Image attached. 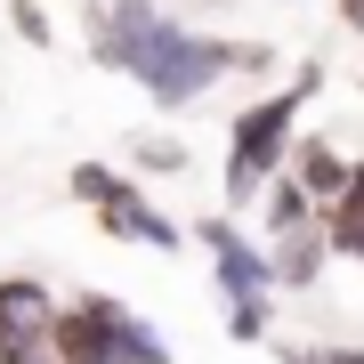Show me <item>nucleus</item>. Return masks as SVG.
<instances>
[{
  "label": "nucleus",
  "instance_id": "nucleus-2",
  "mask_svg": "<svg viewBox=\"0 0 364 364\" xmlns=\"http://www.w3.org/2000/svg\"><path fill=\"white\" fill-rule=\"evenodd\" d=\"M49 356L57 364H170V340L154 332V316L130 308V299L81 291V299H65V316H57Z\"/></svg>",
  "mask_w": 364,
  "mask_h": 364
},
{
  "label": "nucleus",
  "instance_id": "nucleus-15",
  "mask_svg": "<svg viewBox=\"0 0 364 364\" xmlns=\"http://www.w3.org/2000/svg\"><path fill=\"white\" fill-rule=\"evenodd\" d=\"M324 227H332L340 259H364V210H324Z\"/></svg>",
  "mask_w": 364,
  "mask_h": 364
},
{
  "label": "nucleus",
  "instance_id": "nucleus-4",
  "mask_svg": "<svg viewBox=\"0 0 364 364\" xmlns=\"http://www.w3.org/2000/svg\"><path fill=\"white\" fill-rule=\"evenodd\" d=\"M195 243L210 251V284H219L227 299H275V259L259 235L235 227V210H210V219H195Z\"/></svg>",
  "mask_w": 364,
  "mask_h": 364
},
{
  "label": "nucleus",
  "instance_id": "nucleus-17",
  "mask_svg": "<svg viewBox=\"0 0 364 364\" xmlns=\"http://www.w3.org/2000/svg\"><path fill=\"white\" fill-rule=\"evenodd\" d=\"M324 364H364V340H340V348H324Z\"/></svg>",
  "mask_w": 364,
  "mask_h": 364
},
{
  "label": "nucleus",
  "instance_id": "nucleus-9",
  "mask_svg": "<svg viewBox=\"0 0 364 364\" xmlns=\"http://www.w3.org/2000/svg\"><path fill=\"white\" fill-rule=\"evenodd\" d=\"M267 259H275V291H316L340 251H332V227H299V235H275Z\"/></svg>",
  "mask_w": 364,
  "mask_h": 364
},
{
  "label": "nucleus",
  "instance_id": "nucleus-6",
  "mask_svg": "<svg viewBox=\"0 0 364 364\" xmlns=\"http://www.w3.org/2000/svg\"><path fill=\"white\" fill-rule=\"evenodd\" d=\"M65 316V299H49L41 275H0V364L49 356V332Z\"/></svg>",
  "mask_w": 364,
  "mask_h": 364
},
{
  "label": "nucleus",
  "instance_id": "nucleus-18",
  "mask_svg": "<svg viewBox=\"0 0 364 364\" xmlns=\"http://www.w3.org/2000/svg\"><path fill=\"white\" fill-rule=\"evenodd\" d=\"M332 9H340V25H348V33H364V0H332Z\"/></svg>",
  "mask_w": 364,
  "mask_h": 364
},
{
  "label": "nucleus",
  "instance_id": "nucleus-10",
  "mask_svg": "<svg viewBox=\"0 0 364 364\" xmlns=\"http://www.w3.org/2000/svg\"><path fill=\"white\" fill-rule=\"evenodd\" d=\"M259 227H267V243H275V235H299V227H324V203H316L308 186L284 170V178L259 195Z\"/></svg>",
  "mask_w": 364,
  "mask_h": 364
},
{
  "label": "nucleus",
  "instance_id": "nucleus-8",
  "mask_svg": "<svg viewBox=\"0 0 364 364\" xmlns=\"http://www.w3.org/2000/svg\"><path fill=\"white\" fill-rule=\"evenodd\" d=\"M291 178H299L316 203L332 210V203H348V186H356V162L340 154V146H332L324 130H299V146H291Z\"/></svg>",
  "mask_w": 364,
  "mask_h": 364
},
{
  "label": "nucleus",
  "instance_id": "nucleus-3",
  "mask_svg": "<svg viewBox=\"0 0 364 364\" xmlns=\"http://www.w3.org/2000/svg\"><path fill=\"white\" fill-rule=\"evenodd\" d=\"M227 73H235V41L170 16L154 33V49H146V65H138V90L154 97V114H186V105H203Z\"/></svg>",
  "mask_w": 364,
  "mask_h": 364
},
{
  "label": "nucleus",
  "instance_id": "nucleus-20",
  "mask_svg": "<svg viewBox=\"0 0 364 364\" xmlns=\"http://www.w3.org/2000/svg\"><path fill=\"white\" fill-rule=\"evenodd\" d=\"M33 364H57V356H33Z\"/></svg>",
  "mask_w": 364,
  "mask_h": 364
},
{
  "label": "nucleus",
  "instance_id": "nucleus-11",
  "mask_svg": "<svg viewBox=\"0 0 364 364\" xmlns=\"http://www.w3.org/2000/svg\"><path fill=\"white\" fill-rule=\"evenodd\" d=\"M122 186H130V170H114V162H73V170H65V195L90 210V219H97V210L122 195Z\"/></svg>",
  "mask_w": 364,
  "mask_h": 364
},
{
  "label": "nucleus",
  "instance_id": "nucleus-7",
  "mask_svg": "<svg viewBox=\"0 0 364 364\" xmlns=\"http://www.w3.org/2000/svg\"><path fill=\"white\" fill-rule=\"evenodd\" d=\"M97 227L114 235V243H138V251H178L186 235H195V227H178V219H170V210H162L154 195H146L138 178H130V186H122L114 203L97 210Z\"/></svg>",
  "mask_w": 364,
  "mask_h": 364
},
{
  "label": "nucleus",
  "instance_id": "nucleus-16",
  "mask_svg": "<svg viewBox=\"0 0 364 364\" xmlns=\"http://www.w3.org/2000/svg\"><path fill=\"white\" fill-rule=\"evenodd\" d=\"M235 73H243V81L275 73V49H267V41H235Z\"/></svg>",
  "mask_w": 364,
  "mask_h": 364
},
{
  "label": "nucleus",
  "instance_id": "nucleus-12",
  "mask_svg": "<svg viewBox=\"0 0 364 364\" xmlns=\"http://www.w3.org/2000/svg\"><path fill=\"white\" fill-rule=\"evenodd\" d=\"M130 170H138V178H178V170H186V138L146 130V138L130 146Z\"/></svg>",
  "mask_w": 364,
  "mask_h": 364
},
{
  "label": "nucleus",
  "instance_id": "nucleus-13",
  "mask_svg": "<svg viewBox=\"0 0 364 364\" xmlns=\"http://www.w3.org/2000/svg\"><path fill=\"white\" fill-rule=\"evenodd\" d=\"M267 332H275V299H227V340L259 348Z\"/></svg>",
  "mask_w": 364,
  "mask_h": 364
},
{
  "label": "nucleus",
  "instance_id": "nucleus-19",
  "mask_svg": "<svg viewBox=\"0 0 364 364\" xmlns=\"http://www.w3.org/2000/svg\"><path fill=\"white\" fill-rule=\"evenodd\" d=\"M332 210H364V154H356V186H348V203H332Z\"/></svg>",
  "mask_w": 364,
  "mask_h": 364
},
{
  "label": "nucleus",
  "instance_id": "nucleus-5",
  "mask_svg": "<svg viewBox=\"0 0 364 364\" xmlns=\"http://www.w3.org/2000/svg\"><path fill=\"white\" fill-rule=\"evenodd\" d=\"M162 25H170L162 0H97L90 9V65L138 81V65H146V49H154Z\"/></svg>",
  "mask_w": 364,
  "mask_h": 364
},
{
  "label": "nucleus",
  "instance_id": "nucleus-14",
  "mask_svg": "<svg viewBox=\"0 0 364 364\" xmlns=\"http://www.w3.org/2000/svg\"><path fill=\"white\" fill-rule=\"evenodd\" d=\"M9 25H16L25 49H49V41H57V25H49V9H41V0H9Z\"/></svg>",
  "mask_w": 364,
  "mask_h": 364
},
{
  "label": "nucleus",
  "instance_id": "nucleus-1",
  "mask_svg": "<svg viewBox=\"0 0 364 364\" xmlns=\"http://www.w3.org/2000/svg\"><path fill=\"white\" fill-rule=\"evenodd\" d=\"M324 90V65H299L284 90L251 97L243 114L227 122V170H219V195L227 210H259V195L291 170V146H299V114H308V97Z\"/></svg>",
  "mask_w": 364,
  "mask_h": 364
},
{
  "label": "nucleus",
  "instance_id": "nucleus-21",
  "mask_svg": "<svg viewBox=\"0 0 364 364\" xmlns=\"http://www.w3.org/2000/svg\"><path fill=\"white\" fill-rule=\"evenodd\" d=\"M90 9H97V0H90Z\"/></svg>",
  "mask_w": 364,
  "mask_h": 364
}]
</instances>
